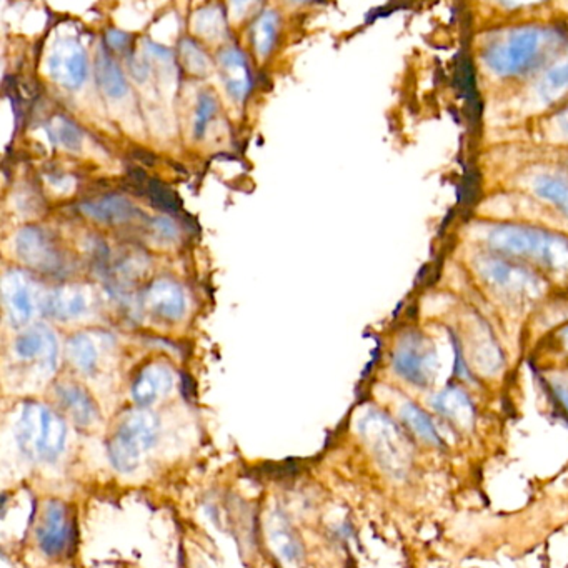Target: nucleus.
Returning a JSON list of instances; mask_svg holds the SVG:
<instances>
[{
  "instance_id": "f257e3e1",
  "label": "nucleus",
  "mask_w": 568,
  "mask_h": 568,
  "mask_svg": "<svg viewBox=\"0 0 568 568\" xmlns=\"http://www.w3.org/2000/svg\"><path fill=\"white\" fill-rule=\"evenodd\" d=\"M473 231L477 242L487 251L511 261L525 262L553 277L568 279L567 235L511 222H481L475 223Z\"/></svg>"
},
{
  "instance_id": "f03ea898",
  "label": "nucleus",
  "mask_w": 568,
  "mask_h": 568,
  "mask_svg": "<svg viewBox=\"0 0 568 568\" xmlns=\"http://www.w3.org/2000/svg\"><path fill=\"white\" fill-rule=\"evenodd\" d=\"M565 44L562 32L543 26H521L495 32L480 50L491 76L519 78L537 72L559 56Z\"/></svg>"
},
{
  "instance_id": "7ed1b4c3",
  "label": "nucleus",
  "mask_w": 568,
  "mask_h": 568,
  "mask_svg": "<svg viewBox=\"0 0 568 568\" xmlns=\"http://www.w3.org/2000/svg\"><path fill=\"white\" fill-rule=\"evenodd\" d=\"M473 270L491 294L513 305L535 302L547 292V285L539 274L493 252L475 255Z\"/></svg>"
},
{
  "instance_id": "20e7f679",
  "label": "nucleus",
  "mask_w": 568,
  "mask_h": 568,
  "mask_svg": "<svg viewBox=\"0 0 568 568\" xmlns=\"http://www.w3.org/2000/svg\"><path fill=\"white\" fill-rule=\"evenodd\" d=\"M67 427L46 405L26 404L17 424V442L22 452L36 462H54L64 450Z\"/></svg>"
},
{
  "instance_id": "39448f33",
  "label": "nucleus",
  "mask_w": 568,
  "mask_h": 568,
  "mask_svg": "<svg viewBox=\"0 0 568 568\" xmlns=\"http://www.w3.org/2000/svg\"><path fill=\"white\" fill-rule=\"evenodd\" d=\"M358 430L380 467L395 479H404L412 462V445L404 430L378 410H368L362 417Z\"/></svg>"
},
{
  "instance_id": "423d86ee",
  "label": "nucleus",
  "mask_w": 568,
  "mask_h": 568,
  "mask_svg": "<svg viewBox=\"0 0 568 568\" xmlns=\"http://www.w3.org/2000/svg\"><path fill=\"white\" fill-rule=\"evenodd\" d=\"M159 437V420L147 408L127 412L108 442V459L119 472H132Z\"/></svg>"
},
{
  "instance_id": "0eeeda50",
  "label": "nucleus",
  "mask_w": 568,
  "mask_h": 568,
  "mask_svg": "<svg viewBox=\"0 0 568 568\" xmlns=\"http://www.w3.org/2000/svg\"><path fill=\"white\" fill-rule=\"evenodd\" d=\"M392 364L397 376L420 388L432 386L439 372V356L434 344L417 332L405 336L398 342Z\"/></svg>"
},
{
  "instance_id": "6e6552de",
  "label": "nucleus",
  "mask_w": 568,
  "mask_h": 568,
  "mask_svg": "<svg viewBox=\"0 0 568 568\" xmlns=\"http://www.w3.org/2000/svg\"><path fill=\"white\" fill-rule=\"evenodd\" d=\"M39 547L48 557L62 555L74 542V522L66 503L48 501L37 527Z\"/></svg>"
},
{
  "instance_id": "1a4fd4ad",
  "label": "nucleus",
  "mask_w": 568,
  "mask_h": 568,
  "mask_svg": "<svg viewBox=\"0 0 568 568\" xmlns=\"http://www.w3.org/2000/svg\"><path fill=\"white\" fill-rule=\"evenodd\" d=\"M437 414L442 415L459 432H470L475 425L477 410L470 395L462 387L449 384L442 392L430 398Z\"/></svg>"
},
{
  "instance_id": "9d476101",
  "label": "nucleus",
  "mask_w": 568,
  "mask_h": 568,
  "mask_svg": "<svg viewBox=\"0 0 568 568\" xmlns=\"http://www.w3.org/2000/svg\"><path fill=\"white\" fill-rule=\"evenodd\" d=\"M50 72L66 88H76L88 76V58L77 42H62L50 56Z\"/></svg>"
},
{
  "instance_id": "9b49d317",
  "label": "nucleus",
  "mask_w": 568,
  "mask_h": 568,
  "mask_svg": "<svg viewBox=\"0 0 568 568\" xmlns=\"http://www.w3.org/2000/svg\"><path fill=\"white\" fill-rule=\"evenodd\" d=\"M527 183L540 201L550 203L568 221V174L559 169L542 167L530 172Z\"/></svg>"
},
{
  "instance_id": "f8f14e48",
  "label": "nucleus",
  "mask_w": 568,
  "mask_h": 568,
  "mask_svg": "<svg viewBox=\"0 0 568 568\" xmlns=\"http://www.w3.org/2000/svg\"><path fill=\"white\" fill-rule=\"evenodd\" d=\"M15 354L22 360H37L39 366L52 372L57 360V344L54 336L46 328H34L22 334L15 340Z\"/></svg>"
},
{
  "instance_id": "ddd939ff",
  "label": "nucleus",
  "mask_w": 568,
  "mask_h": 568,
  "mask_svg": "<svg viewBox=\"0 0 568 568\" xmlns=\"http://www.w3.org/2000/svg\"><path fill=\"white\" fill-rule=\"evenodd\" d=\"M174 384L170 370L164 366L145 367L140 376L135 378L132 397L139 405H150L160 395H165Z\"/></svg>"
},
{
  "instance_id": "4468645a",
  "label": "nucleus",
  "mask_w": 568,
  "mask_h": 568,
  "mask_svg": "<svg viewBox=\"0 0 568 568\" xmlns=\"http://www.w3.org/2000/svg\"><path fill=\"white\" fill-rule=\"evenodd\" d=\"M533 94L540 104L545 107L555 104L568 94V58L560 60L543 72Z\"/></svg>"
},
{
  "instance_id": "2eb2a0df",
  "label": "nucleus",
  "mask_w": 568,
  "mask_h": 568,
  "mask_svg": "<svg viewBox=\"0 0 568 568\" xmlns=\"http://www.w3.org/2000/svg\"><path fill=\"white\" fill-rule=\"evenodd\" d=\"M222 70L225 74V84L231 94L237 98H243L251 88V76L245 64V58L239 50H227L222 54Z\"/></svg>"
},
{
  "instance_id": "dca6fc26",
  "label": "nucleus",
  "mask_w": 568,
  "mask_h": 568,
  "mask_svg": "<svg viewBox=\"0 0 568 568\" xmlns=\"http://www.w3.org/2000/svg\"><path fill=\"white\" fill-rule=\"evenodd\" d=\"M57 394L60 402L67 408L77 424L90 425L96 422V404L80 387L60 386L57 388Z\"/></svg>"
},
{
  "instance_id": "f3484780",
  "label": "nucleus",
  "mask_w": 568,
  "mask_h": 568,
  "mask_svg": "<svg viewBox=\"0 0 568 568\" xmlns=\"http://www.w3.org/2000/svg\"><path fill=\"white\" fill-rule=\"evenodd\" d=\"M400 417H402L404 424L407 425V429L412 434L417 435L418 439H422L424 442L437 445V447H443V439L439 434L434 420L420 407H417L412 402H407L400 410Z\"/></svg>"
},
{
  "instance_id": "a211bd4d",
  "label": "nucleus",
  "mask_w": 568,
  "mask_h": 568,
  "mask_svg": "<svg viewBox=\"0 0 568 568\" xmlns=\"http://www.w3.org/2000/svg\"><path fill=\"white\" fill-rule=\"evenodd\" d=\"M150 304L160 315L181 317L183 314V295L179 287L170 282H159L150 290Z\"/></svg>"
},
{
  "instance_id": "6ab92c4d",
  "label": "nucleus",
  "mask_w": 568,
  "mask_h": 568,
  "mask_svg": "<svg viewBox=\"0 0 568 568\" xmlns=\"http://www.w3.org/2000/svg\"><path fill=\"white\" fill-rule=\"evenodd\" d=\"M82 209L88 215L104 222H126L135 215L134 205L120 197H106L96 202L84 203Z\"/></svg>"
},
{
  "instance_id": "aec40b11",
  "label": "nucleus",
  "mask_w": 568,
  "mask_h": 568,
  "mask_svg": "<svg viewBox=\"0 0 568 568\" xmlns=\"http://www.w3.org/2000/svg\"><path fill=\"white\" fill-rule=\"evenodd\" d=\"M96 76L100 88H104L107 96L114 97V98L126 96V77L116 62L106 54H98L97 57Z\"/></svg>"
},
{
  "instance_id": "412c9836",
  "label": "nucleus",
  "mask_w": 568,
  "mask_h": 568,
  "mask_svg": "<svg viewBox=\"0 0 568 568\" xmlns=\"http://www.w3.org/2000/svg\"><path fill=\"white\" fill-rule=\"evenodd\" d=\"M5 302H7V308L10 310L12 318L15 320V324H24L32 315L34 304H32L29 287L19 280H12L9 285L5 287Z\"/></svg>"
},
{
  "instance_id": "4be33fe9",
  "label": "nucleus",
  "mask_w": 568,
  "mask_h": 568,
  "mask_svg": "<svg viewBox=\"0 0 568 568\" xmlns=\"http://www.w3.org/2000/svg\"><path fill=\"white\" fill-rule=\"evenodd\" d=\"M68 356L82 372H90L97 364L96 344L88 336H77L68 344Z\"/></svg>"
},
{
  "instance_id": "5701e85b",
  "label": "nucleus",
  "mask_w": 568,
  "mask_h": 568,
  "mask_svg": "<svg viewBox=\"0 0 568 568\" xmlns=\"http://www.w3.org/2000/svg\"><path fill=\"white\" fill-rule=\"evenodd\" d=\"M272 543L275 545V549L282 557L287 560H297L300 557L299 542L292 537L290 530L284 522H279L277 525H274L272 529Z\"/></svg>"
},
{
  "instance_id": "b1692460",
  "label": "nucleus",
  "mask_w": 568,
  "mask_h": 568,
  "mask_svg": "<svg viewBox=\"0 0 568 568\" xmlns=\"http://www.w3.org/2000/svg\"><path fill=\"white\" fill-rule=\"evenodd\" d=\"M275 32H277V17L269 12L259 20L255 27V44L262 56H265L272 47L274 39H275Z\"/></svg>"
},
{
  "instance_id": "393cba45",
  "label": "nucleus",
  "mask_w": 568,
  "mask_h": 568,
  "mask_svg": "<svg viewBox=\"0 0 568 568\" xmlns=\"http://www.w3.org/2000/svg\"><path fill=\"white\" fill-rule=\"evenodd\" d=\"M147 192L150 201L159 205L160 209H164L167 212H177L179 211V201L175 197L174 192H170L164 183L159 182V181H150L147 183Z\"/></svg>"
},
{
  "instance_id": "a878e982",
  "label": "nucleus",
  "mask_w": 568,
  "mask_h": 568,
  "mask_svg": "<svg viewBox=\"0 0 568 568\" xmlns=\"http://www.w3.org/2000/svg\"><path fill=\"white\" fill-rule=\"evenodd\" d=\"M547 135L553 142L568 144V107L560 108L555 116L552 117L547 129Z\"/></svg>"
},
{
  "instance_id": "bb28decb",
  "label": "nucleus",
  "mask_w": 568,
  "mask_h": 568,
  "mask_svg": "<svg viewBox=\"0 0 568 568\" xmlns=\"http://www.w3.org/2000/svg\"><path fill=\"white\" fill-rule=\"evenodd\" d=\"M215 100L211 94H202L199 100V108H197V117H195V134L203 135L205 129L209 126L213 112H215Z\"/></svg>"
},
{
  "instance_id": "cd10ccee",
  "label": "nucleus",
  "mask_w": 568,
  "mask_h": 568,
  "mask_svg": "<svg viewBox=\"0 0 568 568\" xmlns=\"http://www.w3.org/2000/svg\"><path fill=\"white\" fill-rule=\"evenodd\" d=\"M54 130H56V134H54L56 135V139H57L58 142L64 145L66 149H77L78 144H80V132H78L74 124H70L67 120L60 119V120L56 122Z\"/></svg>"
},
{
  "instance_id": "c85d7f7f",
  "label": "nucleus",
  "mask_w": 568,
  "mask_h": 568,
  "mask_svg": "<svg viewBox=\"0 0 568 568\" xmlns=\"http://www.w3.org/2000/svg\"><path fill=\"white\" fill-rule=\"evenodd\" d=\"M56 308L60 310V312H64V315L72 317V315L82 314L86 310V304H84V299H82V295L78 292H74V294L68 292V294H62L58 297L57 307Z\"/></svg>"
},
{
  "instance_id": "c756f323",
  "label": "nucleus",
  "mask_w": 568,
  "mask_h": 568,
  "mask_svg": "<svg viewBox=\"0 0 568 568\" xmlns=\"http://www.w3.org/2000/svg\"><path fill=\"white\" fill-rule=\"evenodd\" d=\"M549 388L550 392L555 397V400L562 405L563 412H565L568 417V386L562 384V382H550Z\"/></svg>"
},
{
  "instance_id": "7c9ffc66",
  "label": "nucleus",
  "mask_w": 568,
  "mask_h": 568,
  "mask_svg": "<svg viewBox=\"0 0 568 568\" xmlns=\"http://www.w3.org/2000/svg\"><path fill=\"white\" fill-rule=\"evenodd\" d=\"M557 337H559L560 344L563 346V347L568 350V325L559 330V334H557Z\"/></svg>"
}]
</instances>
